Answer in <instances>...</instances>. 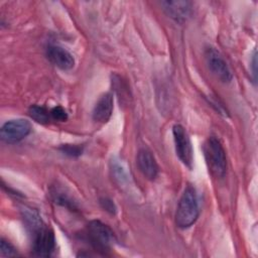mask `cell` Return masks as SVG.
Wrapping results in <instances>:
<instances>
[{
    "mask_svg": "<svg viewBox=\"0 0 258 258\" xmlns=\"http://www.w3.org/2000/svg\"><path fill=\"white\" fill-rule=\"evenodd\" d=\"M53 201L55 203H57L58 205L60 206H63L68 209H72V210H75L76 209V205L74 204V202L69 198V196L64 195L63 192H59L57 190H55L53 194Z\"/></svg>",
    "mask_w": 258,
    "mask_h": 258,
    "instance_id": "cell-15",
    "label": "cell"
},
{
    "mask_svg": "<svg viewBox=\"0 0 258 258\" xmlns=\"http://www.w3.org/2000/svg\"><path fill=\"white\" fill-rule=\"evenodd\" d=\"M0 252L2 257H14L19 255L16 248L10 242L6 241L3 238L1 239V243H0Z\"/></svg>",
    "mask_w": 258,
    "mask_h": 258,
    "instance_id": "cell-16",
    "label": "cell"
},
{
    "mask_svg": "<svg viewBox=\"0 0 258 258\" xmlns=\"http://www.w3.org/2000/svg\"><path fill=\"white\" fill-rule=\"evenodd\" d=\"M32 235V250L34 255L49 257L55 249V238L53 231L45 224Z\"/></svg>",
    "mask_w": 258,
    "mask_h": 258,
    "instance_id": "cell-5",
    "label": "cell"
},
{
    "mask_svg": "<svg viewBox=\"0 0 258 258\" xmlns=\"http://www.w3.org/2000/svg\"><path fill=\"white\" fill-rule=\"evenodd\" d=\"M172 134L177 157L186 167L191 169L194 162L192 146L186 130L182 125L175 124L172 127Z\"/></svg>",
    "mask_w": 258,
    "mask_h": 258,
    "instance_id": "cell-4",
    "label": "cell"
},
{
    "mask_svg": "<svg viewBox=\"0 0 258 258\" xmlns=\"http://www.w3.org/2000/svg\"><path fill=\"white\" fill-rule=\"evenodd\" d=\"M31 131V124L25 119H13L5 122L0 130L2 141L8 144L19 142Z\"/></svg>",
    "mask_w": 258,
    "mask_h": 258,
    "instance_id": "cell-6",
    "label": "cell"
},
{
    "mask_svg": "<svg viewBox=\"0 0 258 258\" xmlns=\"http://www.w3.org/2000/svg\"><path fill=\"white\" fill-rule=\"evenodd\" d=\"M58 149L70 157H79L83 154L84 146L80 144H61Z\"/></svg>",
    "mask_w": 258,
    "mask_h": 258,
    "instance_id": "cell-14",
    "label": "cell"
},
{
    "mask_svg": "<svg viewBox=\"0 0 258 258\" xmlns=\"http://www.w3.org/2000/svg\"><path fill=\"white\" fill-rule=\"evenodd\" d=\"M46 56L53 66L62 71H69L75 66V58L73 54L66 48L56 44H50L47 46Z\"/></svg>",
    "mask_w": 258,
    "mask_h": 258,
    "instance_id": "cell-9",
    "label": "cell"
},
{
    "mask_svg": "<svg viewBox=\"0 0 258 258\" xmlns=\"http://www.w3.org/2000/svg\"><path fill=\"white\" fill-rule=\"evenodd\" d=\"M85 235L91 246L104 254L111 249L115 241V235L111 228L98 220H93L87 225Z\"/></svg>",
    "mask_w": 258,
    "mask_h": 258,
    "instance_id": "cell-3",
    "label": "cell"
},
{
    "mask_svg": "<svg viewBox=\"0 0 258 258\" xmlns=\"http://www.w3.org/2000/svg\"><path fill=\"white\" fill-rule=\"evenodd\" d=\"M205 58L212 74L223 83H229L233 76L223 55L215 47L209 46L205 50Z\"/></svg>",
    "mask_w": 258,
    "mask_h": 258,
    "instance_id": "cell-7",
    "label": "cell"
},
{
    "mask_svg": "<svg viewBox=\"0 0 258 258\" xmlns=\"http://www.w3.org/2000/svg\"><path fill=\"white\" fill-rule=\"evenodd\" d=\"M50 118L54 121L58 122H64L68 119V113L61 106H55L50 111Z\"/></svg>",
    "mask_w": 258,
    "mask_h": 258,
    "instance_id": "cell-17",
    "label": "cell"
},
{
    "mask_svg": "<svg viewBox=\"0 0 258 258\" xmlns=\"http://www.w3.org/2000/svg\"><path fill=\"white\" fill-rule=\"evenodd\" d=\"M113 112V96L110 93L102 95L93 109V119L99 123H106Z\"/></svg>",
    "mask_w": 258,
    "mask_h": 258,
    "instance_id": "cell-11",
    "label": "cell"
},
{
    "mask_svg": "<svg viewBox=\"0 0 258 258\" xmlns=\"http://www.w3.org/2000/svg\"><path fill=\"white\" fill-rule=\"evenodd\" d=\"M160 5L168 17L179 23L186 21L192 12L191 3L188 1H162Z\"/></svg>",
    "mask_w": 258,
    "mask_h": 258,
    "instance_id": "cell-8",
    "label": "cell"
},
{
    "mask_svg": "<svg viewBox=\"0 0 258 258\" xmlns=\"http://www.w3.org/2000/svg\"><path fill=\"white\" fill-rule=\"evenodd\" d=\"M200 215L198 195L194 186L187 185L177 205L175 213V224L178 228L186 229L194 225Z\"/></svg>",
    "mask_w": 258,
    "mask_h": 258,
    "instance_id": "cell-1",
    "label": "cell"
},
{
    "mask_svg": "<svg viewBox=\"0 0 258 258\" xmlns=\"http://www.w3.org/2000/svg\"><path fill=\"white\" fill-rule=\"evenodd\" d=\"M203 151L211 174L217 178L223 177L227 169V159L220 140L215 136H210L203 145Z\"/></svg>",
    "mask_w": 258,
    "mask_h": 258,
    "instance_id": "cell-2",
    "label": "cell"
},
{
    "mask_svg": "<svg viewBox=\"0 0 258 258\" xmlns=\"http://www.w3.org/2000/svg\"><path fill=\"white\" fill-rule=\"evenodd\" d=\"M100 205L108 213H110V214H115L116 213L117 209H116V206H115V204L113 203L112 200H110L108 198H102L100 200Z\"/></svg>",
    "mask_w": 258,
    "mask_h": 258,
    "instance_id": "cell-18",
    "label": "cell"
},
{
    "mask_svg": "<svg viewBox=\"0 0 258 258\" xmlns=\"http://www.w3.org/2000/svg\"><path fill=\"white\" fill-rule=\"evenodd\" d=\"M136 162L141 173L148 179H154L158 174V164L152 152L146 148H141L136 157Z\"/></svg>",
    "mask_w": 258,
    "mask_h": 258,
    "instance_id": "cell-10",
    "label": "cell"
},
{
    "mask_svg": "<svg viewBox=\"0 0 258 258\" xmlns=\"http://www.w3.org/2000/svg\"><path fill=\"white\" fill-rule=\"evenodd\" d=\"M28 115L30 118L40 124H46L50 119L49 111L45 107L39 105L30 106L28 109Z\"/></svg>",
    "mask_w": 258,
    "mask_h": 258,
    "instance_id": "cell-13",
    "label": "cell"
},
{
    "mask_svg": "<svg viewBox=\"0 0 258 258\" xmlns=\"http://www.w3.org/2000/svg\"><path fill=\"white\" fill-rule=\"evenodd\" d=\"M252 68H253V76H254V80H256V52H254L253 58H252Z\"/></svg>",
    "mask_w": 258,
    "mask_h": 258,
    "instance_id": "cell-19",
    "label": "cell"
},
{
    "mask_svg": "<svg viewBox=\"0 0 258 258\" xmlns=\"http://www.w3.org/2000/svg\"><path fill=\"white\" fill-rule=\"evenodd\" d=\"M21 215H22V219L24 221L25 227L30 234H33L35 231H37L39 228H41L44 225L38 212L35 211L34 209L24 207L21 210Z\"/></svg>",
    "mask_w": 258,
    "mask_h": 258,
    "instance_id": "cell-12",
    "label": "cell"
}]
</instances>
